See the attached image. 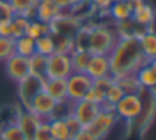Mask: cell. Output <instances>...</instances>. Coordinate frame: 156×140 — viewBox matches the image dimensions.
<instances>
[{
  "instance_id": "32",
  "label": "cell",
  "mask_w": 156,
  "mask_h": 140,
  "mask_svg": "<svg viewBox=\"0 0 156 140\" xmlns=\"http://www.w3.org/2000/svg\"><path fill=\"white\" fill-rule=\"evenodd\" d=\"M0 140H27L17 123H9V125L0 128Z\"/></svg>"
},
{
  "instance_id": "42",
  "label": "cell",
  "mask_w": 156,
  "mask_h": 140,
  "mask_svg": "<svg viewBox=\"0 0 156 140\" xmlns=\"http://www.w3.org/2000/svg\"><path fill=\"white\" fill-rule=\"evenodd\" d=\"M128 4L131 5L133 12H134L136 9H139V7H141V5H144L146 2H144V0H128Z\"/></svg>"
},
{
  "instance_id": "45",
  "label": "cell",
  "mask_w": 156,
  "mask_h": 140,
  "mask_svg": "<svg viewBox=\"0 0 156 140\" xmlns=\"http://www.w3.org/2000/svg\"><path fill=\"white\" fill-rule=\"evenodd\" d=\"M154 22H156V7H154Z\"/></svg>"
},
{
  "instance_id": "23",
  "label": "cell",
  "mask_w": 156,
  "mask_h": 140,
  "mask_svg": "<svg viewBox=\"0 0 156 140\" xmlns=\"http://www.w3.org/2000/svg\"><path fill=\"white\" fill-rule=\"evenodd\" d=\"M45 69H47V56L34 52L29 58V73L39 78H45Z\"/></svg>"
},
{
  "instance_id": "29",
  "label": "cell",
  "mask_w": 156,
  "mask_h": 140,
  "mask_svg": "<svg viewBox=\"0 0 156 140\" xmlns=\"http://www.w3.org/2000/svg\"><path fill=\"white\" fill-rule=\"evenodd\" d=\"M45 34H51L49 32V24H44V22L37 21V19H30L27 24V29H25V36H29L30 39H39Z\"/></svg>"
},
{
  "instance_id": "9",
  "label": "cell",
  "mask_w": 156,
  "mask_h": 140,
  "mask_svg": "<svg viewBox=\"0 0 156 140\" xmlns=\"http://www.w3.org/2000/svg\"><path fill=\"white\" fill-rule=\"evenodd\" d=\"M57 105L59 103L55 101L54 98H51L45 91H41L30 103H29L27 110H30L34 115H37L42 122H49L51 118H54Z\"/></svg>"
},
{
  "instance_id": "44",
  "label": "cell",
  "mask_w": 156,
  "mask_h": 140,
  "mask_svg": "<svg viewBox=\"0 0 156 140\" xmlns=\"http://www.w3.org/2000/svg\"><path fill=\"white\" fill-rule=\"evenodd\" d=\"M148 64H149V66H151V68H153V69H154V71H156V59H153V61H149Z\"/></svg>"
},
{
  "instance_id": "31",
  "label": "cell",
  "mask_w": 156,
  "mask_h": 140,
  "mask_svg": "<svg viewBox=\"0 0 156 140\" xmlns=\"http://www.w3.org/2000/svg\"><path fill=\"white\" fill-rule=\"evenodd\" d=\"M30 19L24 17V15H14L10 19V37L17 39L25 36V29H27V24Z\"/></svg>"
},
{
  "instance_id": "27",
  "label": "cell",
  "mask_w": 156,
  "mask_h": 140,
  "mask_svg": "<svg viewBox=\"0 0 156 140\" xmlns=\"http://www.w3.org/2000/svg\"><path fill=\"white\" fill-rule=\"evenodd\" d=\"M35 52V41L30 39L29 36H22V37L15 39V54H20L24 58H30Z\"/></svg>"
},
{
  "instance_id": "2",
  "label": "cell",
  "mask_w": 156,
  "mask_h": 140,
  "mask_svg": "<svg viewBox=\"0 0 156 140\" xmlns=\"http://www.w3.org/2000/svg\"><path fill=\"white\" fill-rule=\"evenodd\" d=\"M118 41V34L108 25H94L89 27V39H87V51L91 54H106L111 52Z\"/></svg>"
},
{
  "instance_id": "24",
  "label": "cell",
  "mask_w": 156,
  "mask_h": 140,
  "mask_svg": "<svg viewBox=\"0 0 156 140\" xmlns=\"http://www.w3.org/2000/svg\"><path fill=\"white\" fill-rule=\"evenodd\" d=\"M116 83L121 86V89L124 91V95H141V91H143V88H141V85H139L136 74H129V76L118 78Z\"/></svg>"
},
{
  "instance_id": "35",
  "label": "cell",
  "mask_w": 156,
  "mask_h": 140,
  "mask_svg": "<svg viewBox=\"0 0 156 140\" xmlns=\"http://www.w3.org/2000/svg\"><path fill=\"white\" fill-rule=\"evenodd\" d=\"M32 140H54V137L51 133V128H49V122H41V125L35 130Z\"/></svg>"
},
{
  "instance_id": "36",
  "label": "cell",
  "mask_w": 156,
  "mask_h": 140,
  "mask_svg": "<svg viewBox=\"0 0 156 140\" xmlns=\"http://www.w3.org/2000/svg\"><path fill=\"white\" fill-rule=\"evenodd\" d=\"M14 15H15V12L10 7L9 0H0V21H10Z\"/></svg>"
},
{
  "instance_id": "22",
  "label": "cell",
  "mask_w": 156,
  "mask_h": 140,
  "mask_svg": "<svg viewBox=\"0 0 156 140\" xmlns=\"http://www.w3.org/2000/svg\"><path fill=\"white\" fill-rule=\"evenodd\" d=\"M136 78H138V81H139L143 89H154L156 88V71L149 64L143 66L136 73Z\"/></svg>"
},
{
  "instance_id": "41",
  "label": "cell",
  "mask_w": 156,
  "mask_h": 140,
  "mask_svg": "<svg viewBox=\"0 0 156 140\" xmlns=\"http://www.w3.org/2000/svg\"><path fill=\"white\" fill-rule=\"evenodd\" d=\"M52 2H54L62 12L67 10V9H71V0H52Z\"/></svg>"
},
{
  "instance_id": "17",
  "label": "cell",
  "mask_w": 156,
  "mask_h": 140,
  "mask_svg": "<svg viewBox=\"0 0 156 140\" xmlns=\"http://www.w3.org/2000/svg\"><path fill=\"white\" fill-rule=\"evenodd\" d=\"M139 41V47H141L143 56L146 58V61H153L156 59V32L154 31H148L143 32L138 37Z\"/></svg>"
},
{
  "instance_id": "7",
  "label": "cell",
  "mask_w": 156,
  "mask_h": 140,
  "mask_svg": "<svg viewBox=\"0 0 156 140\" xmlns=\"http://www.w3.org/2000/svg\"><path fill=\"white\" fill-rule=\"evenodd\" d=\"M82 22L74 14H61L49 24V32L52 36H67L74 37L76 32L81 29Z\"/></svg>"
},
{
  "instance_id": "16",
  "label": "cell",
  "mask_w": 156,
  "mask_h": 140,
  "mask_svg": "<svg viewBox=\"0 0 156 140\" xmlns=\"http://www.w3.org/2000/svg\"><path fill=\"white\" fill-rule=\"evenodd\" d=\"M131 19H133V22L138 24L144 32L153 31V25H154V9H153L151 5L144 4L133 12Z\"/></svg>"
},
{
  "instance_id": "6",
  "label": "cell",
  "mask_w": 156,
  "mask_h": 140,
  "mask_svg": "<svg viewBox=\"0 0 156 140\" xmlns=\"http://www.w3.org/2000/svg\"><path fill=\"white\" fill-rule=\"evenodd\" d=\"M66 86H67V101L76 103L79 100H84L86 93L92 86V79L86 73H72L66 79Z\"/></svg>"
},
{
  "instance_id": "10",
  "label": "cell",
  "mask_w": 156,
  "mask_h": 140,
  "mask_svg": "<svg viewBox=\"0 0 156 140\" xmlns=\"http://www.w3.org/2000/svg\"><path fill=\"white\" fill-rule=\"evenodd\" d=\"M101 106L94 105V103L87 101V100H79L76 103H71V113L76 116L82 128L91 125V122L96 118V115L99 113Z\"/></svg>"
},
{
  "instance_id": "34",
  "label": "cell",
  "mask_w": 156,
  "mask_h": 140,
  "mask_svg": "<svg viewBox=\"0 0 156 140\" xmlns=\"http://www.w3.org/2000/svg\"><path fill=\"white\" fill-rule=\"evenodd\" d=\"M104 95H106V93L102 91V89L96 88V86L92 85L91 88H89V91L86 93L84 100H87V101L94 103V105H98V106H102V105H104Z\"/></svg>"
},
{
  "instance_id": "18",
  "label": "cell",
  "mask_w": 156,
  "mask_h": 140,
  "mask_svg": "<svg viewBox=\"0 0 156 140\" xmlns=\"http://www.w3.org/2000/svg\"><path fill=\"white\" fill-rule=\"evenodd\" d=\"M49 128H51L54 140H71L72 138L71 130H69L67 123L64 122L62 116H54V118L49 120Z\"/></svg>"
},
{
  "instance_id": "15",
  "label": "cell",
  "mask_w": 156,
  "mask_h": 140,
  "mask_svg": "<svg viewBox=\"0 0 156 140\" xmlns=\"http://www.w3.org/2000/svg\"><path fill=\"white\" fill-rule=\"evenodd\" d=\"M61 14H62V10L52 2V0H39L37 5H35V17L34 19L44 22V24H51V22Z\"/></svg>"
},
{
  "instance_id": "20",
  "label": "cell",
  "mask_w": 156,
  "mask_h": 140,
  "mask_svg": "<svg viewBox=\"0 0 156 140\" xmlns=\"http://www.w3.org/2000/svg\"><path fill=\"white\" fill-rule=\"evenodd\" d=\"M116 25H118V29H116L118 37H139V36L144 32L138 24H134V22H133V19L121 21V22H118Z\"/></svg>"
},
{
  "instance_id": "25",
  "label": "cell",
  "mask_w": 156,
  "mask_h": 140,
  "mask_svg": "<svg viewBox=\"0 0 156 140\" xmlns=\"http://www.w3.org/2000/svg\"><path fill=\"white\" fill-rule=\"evenodd\" d=\"M124 96V91L121 89V86L116 83H112L111 86H109L108 89H106V95H104V105L101 106V108H106V110H114V105L119 101V100Z\"/></svg>"
},
{
  "instance_id": "21",
  "label": "cell",
  "mask_w": 156,
  "mask_h": 140,
  "mask_svg": "<svg viewBox=\"0 0 156 140\" xmlns=\"http://www.w3.org/2000/svg\"><path fill=\"white\" fill-rule=\"evenodd\" d=\"M109 12H111V17L114 19L116 22L126 21V19H131L133 15V9L131 5L128 4V0H118L109 7Z\"/></svg>"
},
{
  "instance_id": "4",
  "label": "cell",
  "mask_w": 156,
  "mask_h": 140,
  "mask_svg": "<svg viewBox=\"0 0 156 140\" xmlns=\"http://www.w3.org/2000/svg\"><path fill=\"white\" fill-rule=\"evenodd\" d=\"M118 122H119V118L114 113V110L101 108L99 113L96 115V118L91 122V125L86 127V128H87L98 140H102V138H106V137L109 135V132L114 128Z\"/></svg>"
},
{
  "instance_id": "5",
  "label": "cell",
  "mask_w": 156,
  "mask_h": 140,
  "mask_svg": "<svg viewBox=\"0 0 156 140\" xmlns=\"http://www.w3.org/2000/svg\"><path fill=\"white\" fill-rule=\"evenodd\" d=\"M44 79L45 78H39L29 73L25 78H22L17 83V95H19V101L24 108H27L29 103L35 98L41 91H44Z\"/></svg>"
},
{
  "instance_id": "38",
  "label": "cell",
  "mask_w": 156,
  "mask_h": 140,
  "mask_svg": "<svg viewBox=\"0 0 156 140\" xmlns=\"http://www.w3.org/2000/svg\"><path fill=\"white\" fill-rule=\"evenodd\" d=\"M71 140H98V138H96V137L92 135V133L89 132L87 128H81Z\"/></svg>"
},
{
  "instance_id": "3",
  "label": "cell",
  "mask_w": 156,
  "mask_h": 140,
  "mask_svg": "<svg viewBox=\"0 0 156 140\" xmlns=\"http://www.w3.org/2000/svg\"><path fill=\"white\" fill-rule=\"evenodd\" d=\"M143 112V96L141 95H124L114 105V113L119 120L134 122Z\"/></svg>"
},
{
  "instance_id": "8",
  "label": "cell",
  "mask_w": 156,
  "mask_h": 140,
  "mask_svg": "<svg viewBox=\"0 0 156 140\" xmlns=\"http://www.w3.org/2000/svg\"><path fill=\"white\" fill-rule=\"evenodd\" d=\"M72 64L71 56L66 54H54L47 56V69H45V78H55V79H67L72 74Z\"/></svg>"
},
{
  "instance_id": "13",
  "label": "cell",
  "mask_w": 156,
  "mask_h": 140,
  "mask_svg": "<svg viewBox=\"0 0 156 140\" xmlns=\"http://www.w3.org/2000/svg\"><path fill=\"white\" fill-rule=\"evenodd\" d=\"M41 122H42V120L39 118L37 115H34L30 110L24 108L22 112H19L17 125H19V128L22 130V133L25 135V138H27V140H32V138H34V133H35V130L39 128Z\"/></svg>"
},
{
  "instance_id": "14",
  "label": "cell",
  "mask_w": 156,
  "mask_h": 140,
  "mask_svg": "<svg viewBox=\"0 0 156 140\" xmlns=\"http://www.w3.org/2000/svg\"><path fill=\"white\" fill-rule=\"evenodd\" d=\"M44 91L47 93L51 98L61 103H69L67 101V86H66V79H55V78H45L44 79Z\"/></svg>"
},
{
  "instance_id": "28",
  "label": "cell",
  "mask_w": 156,
  "mask_h": 140,
  "mask_svg": "<svg viewBox=\"0 0 156 140\" xmlns=\"http://www.w3.org/2000/svg\"><path fill=\"white\" fill-rule=\"evenodd\" d=\"M35 52L44 56H51L55 52V42L52 34H45L42 37L35 39Z\"/></svg>"
},
{
  "instance_id": "33",
  "label": "cell",
  "mask_w": 156,
  "mask_h": 140,
  "mask_svg": "<svg viewBox=\"0 0 156 140\" xmlns=\"http://www.w3.org/2000/svg\"><path fill=\"white\" fill-rule=\"evenodd\" d=\"M14 54H15V39L0 37V62H5Z\"/></svg>"
},
{
  "instance_id": "1",
  "label": "cell",
  "mask_w": 156,
  "mask_h": 140,
  "mask_svg": "<svg viewBox=\"0 0 156 140\" xmlns=\"http://www.w3.org/2000/svg\"><path fill=\"white\" fill-rule=\"evenodd\" d=\"M109 71L114 79L136 74L143 66L148 64L139 47L138 37H118L114 47L108 54Z\"/></svg>"
},
{
  "instance_id": "40",
  "label": "cell",
  "mask_w": 156,
  "mask_h": 140,
  "mask_svg": "<svg viewBox=\"0 0 156 140\" xmlns=\"http://www.w3.org/2000/svg\"><path fill=\"white\" fill-rule=\"evenodd\" d=\"M0 37H10V21H0Z\"/></svg>"
},
{
  "instance_id": "12",
  "label": "cell",
  "mask_w": 156,
  "mask_h": 140,
  "mask_svg": "<svg viewBox=\"0 0 156 140\" xmlns=\"http://www.w3.org/2000/svg\"><path fill=\"white\" fill-rule=\"evenodd\" d=\"M86 74L91 79H99V78L111 76L108 56L106 54H92L91 59H89L87 68H86Z\"/></svg>"
},
{
  "instance_id": "46",
  "label": "cell",
  "mask_w": 156,
  "mask_h": 140,
  "mask_svg": "<svg viewBox=\"0 0 156 140\" xmlns=\"http://www.w3.org/2000/svg\"><path fill=\"white\" fill-rule=\"evenodd\" d=\"M116 2H118V0H116Z\"/></svg>"
},
{
  "instance_id": "43",
  "label": "cell",
  "mask_w": 156,
  "mask_h": 140,
  "mask_svg": "<svg viewBox=\"0 0 156 140\" xmlns=\"http://www.w3.org/2000/svg\"><path fill=\"white\" fill-rule=\"evenodd\" d=\"M84 2H87V0H71V9L79 7V5H81V4H84Z\"/></svg>"
},
{
  "instance_id": "37",
  "label": "cell",
  "mask_w": 156,
  "mask_h": 140,
  "mask_svg": "<svg viewBox=\"0 0 156 140\" xmlns=\"http://www.w3.org/2000/svg\"><path fill=\"white\" fill-rule=\"evenodd\" d=\"M114 83V78L112 76H106V78H99V79H92V85L96 86V88L102 89V91L106 93V89L109 88V86Z\"/></svg>"
},
{
  "instance_id": "26",
  "label": "cell",
  "mask_w": 156,
  "mask_h": 140,
  "mask_svg": "<svg viewBox=\"0 0 156 140\" xmlns=\"http://www.w3.org/2000/svg\"><path fill=\"white\" fill-rule=\"evenodd\" d=\"M91 52L89 51H79L76 49L71 54V64H72V71L74 73H86V68L89 64V59H91Z\"/></svg>"
},
{
  "instance_id": "39",
  "label": "cell",
  "mask_w": 156,
  "mask_h": 140,
  "mask_svg": "<svg viewBox=\"0 0 156 140\" xmlns=\"http://www.w3.org/2000/svg\"><path fill=\"white\" fill-rule=\"evenodd\" d=\"M87 4H91L92 7L98 9V10H106V9L111 7L109 0H87Z\"/></svg>"
},
{
  "instance_id": "30",
  "label": "cell",
  "mask_w": 156,
  "mask_h": 140,
  "mask_svg": "<svg viewBox=\"0 0 156 140\" xmlns=\"http://www.w3.org/2000/svg\"><path fill=\"white\" fill-rule=\"evenodd\" d=\"M54 42H55V52H57V54L71 56L72 52L76 51L74 37H67V36H54Z\"/></svg>"
},
{
  "instance_id": "11",
  "label": "cell",
  "mask_w": 156,
  "mask_h": 140,
  "mask_svg": "<svg viewBox=\"0 0 156 140\" xmlns=\"http://www.w3.org/2000/svg\"><path fill=\"white\" fill-rule=\"evenodd\" d=\"M5 74L12 79V81L19 83L22 78L29 74V58H24L20 54H14L4 62Z\"/></svg>"
},
{
  "instance_id": "19",
  "label": "cell",
  "mask_w": 156,
  "mask_h": 140,
  "mask_svg": "<svg viewBox=\"0 0 156 140\" xmlns=\"http://www.w3.org/2000/svg\"><path fill=\"white\" fill-rule=\"evenodd\" d=\"M39 0H9L10 7L14 9L15 15H24L27 19L35 17V5Z\"/></svg>"
}]
</instances>
